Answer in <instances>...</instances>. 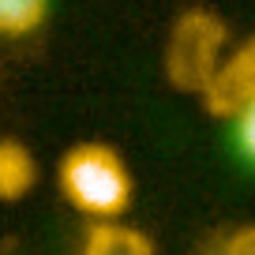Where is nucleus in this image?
<instances>
[{
    "label": "nucleus",
    "mask_w": 255,
    "mask_h": 255,
    "mask_svg": "<svg viewBox=\"0 0 255 255\" xmlns=\"http://www.w3.org/2000/svg\"><path fill=\"white\" fill-rule=\"evenodd\" d=\"M56 188L79 214L98 222H117L135 195L124 158L105 143H79L64 150L56 165Z\"/></svg>",
    "instance_id": "1"
},
{
    "label": "nucleus",
    "mask_w": 255,
    "mask_h": 255,
    "mask_svg": "<svg viewBox=\"0 0 255 255\" xmlns=\"http://www.w3.org/2000/svg\"><path fill=\"white\" fill-rule=\"evenodd\" d=\"M225 45H229V30L214 11H180L165 38V53H161V72H165L169 87L180 94L203 98L225 60Z\"/></svg>",
    "instance_id": "2"
},
{
    "label": "nucleus",
    "mask_w": 255,
    "mask_h": 255,
    "mask_svg": "<svg viewBox=\"0 0 255 255\" xmlns=\"http://www.w3.org/2000/svg\"><path fill=\"white\" fill-rule=\"evenodd\" d=\"M252 102H255V34L237 53H229L222 60L210 90L203 94L207 113L218 120H237Z\"/></svg>",
    "instance_id": "3"
},
{
    "label": "nucleus",
    "mask_w": 255,
    "mask_h": 255,
    "mask_svg": "<svg viewBox=\"0 0 255 255\" xmlns=\"http://www.w3.org/2000/svg\"><path fill=\"white\" fill-rule=\"evenodd\" d=\"M38 184V161L19 139H0V203L26 199Z\"/></svg>",
    "instance_id": "4"
},
{
    "label": "nucleus",
    "mask_w": 255,
    "mask_h": 255,
    "mask_svg": "<svg viewBox=\"0 0 255 255\" xmlns=\"http://www.w3.org/2000/svg\"><path fill=\"white\" fill-rule=\"evenodd\" d=\"M83 255H158L143 229L124 222H94L83 240Z\"/></svg>",
    "instance_id": "5"
},
{
    "label": "nucleus",
    "mask_w": 255,
    "mask_h": 255,
    "mask_svg": "<svg viewBox=\"0 0 255 255\" xmlns=\"http://www.w3.org/2000/svg\"><path fill=\"white\" fill-rule=\"evenodd\" d=\"M49 11V0H0V34L4 38H23L38 30Z\"/></svg>",
    "instance_id": "6"
},
{
    "label": "nucleus",
    "mask_w": 255,
    "mask_h": 255,
    "mask_svg": "<svg viewBox=\"0 0 255 255\" xmlns=\"http://www.w3.org/2000/svg\"><path fill=\"white\" fill-rule=\"evenodd\" d=\"M233 131H237V146H240V154H244V158L255 165V102L248 105V109L240 113L237 120H233Z\"/></svg>",
    "instance_id": "7"
},
{
    "label": "nucleus",
    "mask_w": 255,
    "mask_h": 255,
    "mask_svg": "<svg viewBox=\"0 0 255 255\" xmlns=\"http://www.w3.org/2000/svg\"><path fill=\"white\" fill-rule=\"evenodd\" d=\"M222 255H255V225H244L233 233L222 244Z\"/></svg>",
    "instance_id": "8"
}]
</instances>
